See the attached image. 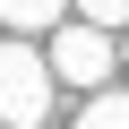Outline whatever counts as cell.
<instances>
[{"label": "cell", "mask_w": 129, "mask_h": 129, "mask_svg": "<svg viewBox=\"0 0 129 129\" xmlns=\"http://www.w3.org/2000/svg\"><path fill=\"white\" fill-rule=\"evenodd\" d=\"M43 60H52V78H69V86H103V78L120 69V43L69 17V26H60V35H52V52H43Z\"/></svg>", "instance_id": "2"}, {"label": "cell", "mask_w": 129, "mask_h": 129, "mask_svg": "<svg viewBox=\"0 0 129 129\" xmlns=\"http://www.w3.org/2000/svg\"><path fill=\"white\" fill-rule=\"evenodd\" d=\"M43 120H52V60L0 35V129H43Z\"/></svg>", "instance_id": "1"}, {"label": "cell", "mask_w": 129, "mask_h": 129, "mask_svg": "<svg viewBox=\"0 0 129 129\" xmlns=\"http://www.w3.org/2000/svg\"><path fill=\"white\" fill-rule=\"evenodd\" d=\"M120 69H129V35H120Z\"/></svg>", "instance_id": "6"}, {"label": "cell", "mask_w": 129, "mask_h": 129, "mask_svg": "<svg viewBox=\"0 0 129 129\" xmlns=\"http://www.w3.org/2000/svg\"><path fill=\"white\" fill-rule=\"evenodd\" d=\"M78 26H95V35H129V0H86Z\"/></svg>", "instance_id": "5"}, {"label": "cell", "mask_w": 129, "mask_h": 129, "mask_svg": "<svg viewBox=\"0 0 129 129\" xmlns=\"http://www.w3.org/2000/svg\"><path fill=\"white\" fill-rule=\"evenodd\" d=\"M60 26H69V9H60V0H0V35H9V43L60 35Z\"/></svg>", "instance_id": "3"}, {"label": "cell", "mask_w": 129, "mask_h": 129, "mask_svg": "<svg viewBox=\"0 0 129 129\" xmlns=\"http://www.w3.org/2000/svg\"><path fill=\"white\" fill-rule=\"evenodd\" d=\"M69 129H129V95H95V103H86Z\"/></svg>", "instance_id": "4"}]
</instances>
